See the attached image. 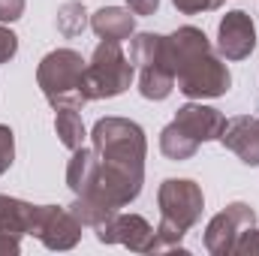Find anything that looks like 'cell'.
Returning <instances> with one entry per match:
<instances>
[{"instance_id": "cell-1", "label": "cell", "mask_w": 259, "mask_h": 256, "mask_svg": "<svg viewBox=\"0 0 259 256\" xmlns=\"http://www.w3.org/2000/svg\"><path fill=\"white\" fill-rule=\"evenodd\" d=\"M91 139L97 151V178L84 199L121 211L139 199L145 184V130L127 118H100Z\"/></svg>"}, {"instance_id": "cell-2", "label": "cell", "mask_w": 259, "mask_h": 256, "mask_svg": "<svg viewBox=\"0 0 259 256\" xmlns=\"http://www.w3.org/2000/svg\"><path fill=\"white\" fill-rule=\"evenodd\" d=\"M169 58L175 66V84L184 97L190 100H214L223 97L232 84V75L223 64L220 55H214L208 36L193 27L184 24L175 33L166 36Z\"/></svg>"}, {"instance_id": "cell-3", "label": "cell", "mask_w": 259, "mask_h": 256, "mask_svg": "<svg viewBox=\"0 0 259 256\" xmlns=\"http://www.w3.org/2000/svg\"><path fill=\"white\" fill-rule=\"evenodd\" d=\"M157 205H160V223L154 229L151 253L178 250L181 238L202 217V208H205L202 187L190 178H166L157 190Z\"/></svg>"}, {"instance_id": "cell-4", "label": "cell", "mask_w": 259, "mask_h": 256, "mask_svg": "<svg viewBox=\"0 0 259 256\" xmlns=\"http://www.w3.org/2000/svg\"><path fill=\"white\" fill-rule=\"evenodd\" d=\"M36 81H39L42 97L55 109H61V106L81 109L84 103H91V97H88V64L72 49L49 52L36 66Z\"/></svg>"}, {"instance_id": "cell-5", "label": "cell", "mask_w": 259, "mask_h": 256, "mask_svg": "<svg viewBox=\"0 0 259 256\" xmlns=\"http://www.w3.org/2000/svg\"><path fill=\"white\" fill-rule=\"evenodd\" d=\"M205 250L214 256H253L259 253L256 211L247 202H229L205 226Z\"/></svg>"}, {"instance_id": "cell-6", "label": "cell", "mask_w": 259, "mask_h": 256, "mask_svg": "<svg viewBox=\"0 0 259 256\" xmlns=\"http://www.w3.org/2000/svg\"><path fill=\"white\" fill-rule=\"evenodd\" d=\"M130 61L139 69V94L145 100H166L175 91V66L169 58L166 36L136 33L130 42Z\"/></svg>"}, {"instance_id": "cell-7", "label": "cell", "mask_w": 259, "mask_h": 256, "mask_svg": "<svg viewBox=\"0 0 259 256\" xmlns=\"http://www.w3.org/2000/svg\"><path fill=\"white\" fill-rule=\"evenodd\" d=\"M136 66L121 52V42L103 39L94 49V58L88 64V97L91 100H112L121 97L133 84Z\"/></svg>"}, {"instance_id": "cell-8", "label": "cell", "mask_w": 259, "mask_h": 256, "mask_svg": "<svg viewBox=\"0 0 259 256\" xmlns=\"http://www.w3.org/2000/svg\"><path fill=\"white\" fill-rule=\"evenodd\" d=\"M81 229L84 226L72 217L69 208H61V205H36L27 235H36L49 250H72L81 241Z\"/></svg>"}, {"instance_id": "cell-9", "label": "cell", "mask_w": 259, "mask_h": 256, "mask_svg": "<svg viewBox=\"0 0 259 256\" xmlns=\"http://www.w3.org/2000/svg\"><path fill=\"white\" fill-rule=\"evenodd\" d=\"M100 244H124L133 253H151L154 247V226L139 214H115L103 226L94 229Z\"/></svg>"}, {"instance_id": "cell-10", "label": "cell", "mask_w": 259, "mask_h": 256, "mask_svg": "<svg viewBox=\"0 0 259 256\" xmlns=\"http://www.w3.org/2000/svg\"><path fill=\"white\" fill-rule=\"evenodd\" d=\"M256 49V27L244 9H232L220 18L217 27V52L226 61H244Z\"/></svg>"}, {"instance_id": "cell-11", "label": "cell", "mask_w": 259, "mask_h": 256, "mask_svg": "<svg viewBox=\"0 0 259 256\" xmlns=\"http://www.w3.org/2000/svg\"><path fill=\"white\" fill-rule=\"evenodd\" d=\"M172 124L181 130L187 139H193L196 145H202V142L220 139V133H223V127H226V118H223L217 109H211V106L187 103V106L178 109V115H175Z\"/></svg>"}, {"instance_id": "cell-12", "label": "cell", "mask_w": 259, "mask_h": 256, "mask_svg": "<svg viewBox=\"0 0 259 256\" xmlns=\"http://www.w3.org/2000/svg\"><path fill=\"white\" fill-rule=\"evenodd\" d=\"M223 148H229L244 166H259V118H232L217 139Z\"/></svg>"}, {"instance_id": "cell-13", "label": "cell", "mask_w": 259, "mask_h": 256, "mask_svg": "<svg viewBox=\"0 0 259 256\" xmlns=\"http://www.w3.org/2000/svg\"><path fill=\"white\" fill-rule=\"evenodd\" d=\"M91 30L100 39H112V42H124L136 33V15L121 6H103L91 15Z\"/></svg>"}, {"instance_id": "cell-14", "label": "cell", "mask_w": 259, "mask_h": 256, "mask_svg": "<svg viewBox=\"0 0 259 256\" xmlns=\"http://www.w3.org/2000/svg\"><path fill=\"white\" fill-rule=\"evenodd\" d=\"M97 178V151L94 148H75L72 160L66 163V187L75 196H88Z\"/></svg>"}, {"instance_id": "cell-15", "label": "cell", "mask_w": 259, "mask_h": 256, "mask_svg": "<svg viewBox=\"0 0 259 256\" xmlns=\"http://www.w3.org/2000/svg\"><path fill=\"white\" fill-rule=\"evenodd\" d=\"M33 208L24 199H12V196H0V229L12 232V235H27L30 232V220H33Z\"/></svg>"}, {"instance_id": "cell-16", "label": "cell", "mask_w": 259, "mask_h": 256, "mask_svg": "<svg viewBox=\"0 0 259 256\" xmlns=\"http://www.w3.org/2000/svg\"><path fill=\"white\" fill-rule=\"evenodd\" d=\"M55 133H58V139H61V145H64V148H69V151L81 148L88 133H84V121H81L78 109L61 106V109L55 112Z\"/></svg>"}, {"instance_id": "cell-17", "label": "cell", "mask_w": 259, "mask_h": 256, "mask_svg": "<svg viewBox=\"0 0 259 256\" xmlns=\"http://www.w3.org/2000/svg\"><path fill=\"white\" fill-rule=\"evenodd\" d=\"M160 151L169 160H190L196 151H199V145H196L193 139H187L175 124H166L163 133H160Z\"/></svg>"}, {"instance_id": "cell-18", "label": "cell", "mask_w": 259, "mask_h": 256, "mask_svg": "<svg viewBox=\"0 0 259 256\" xmlns=\"http://www.w3.org/2000/svg\"><path fill=\"white\" fill-rule=\"evenodd\" d=\"M84 27H88V12L78 0H69L58 9V30L64 36H78Z\"/></svg>"}, {"instance_id": "cell-19", "label": "cell", "mask_w": 259, "mask_h": 256, "mask_svg": "<svg viewBox=\"0 0 259 256\" xmlns=\"http://www.w3.org/2000/svg\"><path fill=\"white\" fill-rule=\"evenodd\" d=\"M12 160H15V136L9 127L0 124V175L12 166Z\"/></svg>"}, {"instance_id": "cell-20", "label": "cell", "mask_w": 259, "mask_h": 256, "mask_svg": "<svg viewBox=\"0 0 259 256\" xmlns=\"http://www.w3.org/2000/svg\"><path fill=\"white\" fill-rule=\"evenodd\" d=\"M172 3H175V9L184 12V15H199V12H211V9H217L223 0H172Z\"/></svg>"}, {"instance_id": "cell-21", "label": "cell", "mask_w": 259, "mask_h": 256, "mask_svg": "<svg viewBox=\"0 0 259 256\" xmlns=\"http://www.w3.org/2000/svg\"><path fill=\"white\" fill-rule=\"evenodd\" d=\"M15 52H18V36L0 24V64H9L15 58Z\"/></svg>"}, {"instance_id": "cell-22", "label": "cell", "mask_w": 259, "mask_h": 256, "mask_svg": "<svg viewBox=\"0 0 259 256\" xmlns=\"http://www.w3.org/2000/svg\"><path fill=\"white\" fill-rule=\"evenodd\" d=\"M24 15V0H0V21H18Z\"/></svg>"}, {"instance_id": "cell-23", "label": "cell", "mask_w": 259, "mask_h": 256, "mask_svg": "<svg viewBox=\"0 0 259 256\" xmlns=\"http://www.w3.org/2000/svg\"><path fill=\"white\" fill-rule=\"evenodd\" d=\"M160 0H127V9L133 15H154Z\"/></svg>"}, {"instance_id": "cell-24", "label": "cell", "mask_w": 259, "mask_h": 256, "mask_svg": "<svg viewBox=\"0 0 259 256\" xmlns=\"http://www.w3.org/2000/svg\"><path fill=\"white\" fill-rule=\"evenodd\" d=\"M21 250V238L18 235H12V232H3L0 229V256H6V253H18Z\"/></svg>"}]
</instances>
